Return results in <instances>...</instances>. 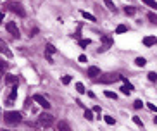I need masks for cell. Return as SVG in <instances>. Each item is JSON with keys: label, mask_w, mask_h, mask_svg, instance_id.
Returning a JSON list of instances; mask_svg holds the SVG:
<instances>
[{"label": "cell", "mask_w": 157, "mask_h": 131, "mask_svg": "<svg viewBox=\"0 0 157 131\" xmlns=\"http://www.w3.org/2000/svg\"><path fill=\"white\" fill-rule=\"evenodd\" d=\"M52 124H54V116H50V114H40L38 116V126H42V128H50Z\"/></svg>", "instance_id": "6da1fadb"}, {"label": "cell", "mask_w": 157, "mask_h": 131, "mask_svg": "<svg viewBox=\"0 0 157 131\" xmlns=\"http://www.w3.org/2000/svg\"><path fill=\"white\" fill-rule=\"evenodd\" d=\"M4 121L7 124H17L21 121V114L16 112V110H10V112H5L4 114Z\"/></svg>", "instance_id": "7a4b0ae2"}, {"label": "cell", "mask_w": 157, "mask_h": 131, "mask_svg": "<svg viewBox=\"0 0 157 131\" xmlns=\"http://www.w3.org/2000/svg\"><path fill=\"white\" fill-rule=\"evenodd\" d=\"M7 7H9V10H10V12H14V14L24 16V9L21 7V4H19V2H16V0L9 2V4H7Z\"/></svg>", "instance_id": "3957f363"}, {"label": "cell", "mask_w": 157, "mask_h": 131, "mask_svg": "<svg viewBox=\"0 0 157 131\" xmlns=\"http://www.w3.org/2000/svg\"><path fill=\"white\" fill-rule=\"evenodd\" d=\"M121 80L119 74H105V76H100V83H114V81Z\"/></svg>", "instance_id": "277c9868"}, {"label": "cell", "mask_w": 157, "mask_h": 131, "mask_svg": "<svg viewBox=\"0 0 157 131\" xmlns=\"http://www.w3.org/2000/svg\"><path fill=\"white\" fill-rule=\"evenodd\" d=\"M5 28H7V31H9L14 38H19V36H21V35H19L17 26H16V23H7V26H5Z\"/></svg>", "instance_id": "5b68a950"}, {"label": "cell", "mask_w": 157, "mask_h": 131, "mask_svg": "<svg viewBox=\"0 0 157 131\" xmlns=\"http://www.w3.org/2000/svg\"><path fill=\"white\" fill-rule=\"evenodd\" d=\"M33 98H35V102H38V103H40V105H42L43 109H48V107H50V103H48V100H47V98H43L42 95H35Z\"/></svg>", "instance_id": "8992f818"}, {"label": "cell", "mask_w": 157, "mask_h": 131, "mask_svg": "<svg viewBox=\"0 0 157 131\" xmlns=\"http://www.w3.org/2000/svg\"><path fill=\"white\" fill-rule=\"evenodd\" d=\"M16 97H17V84H12V92H10V95H9V98H7V103H12L16 100Z\"/></svg>", "instance_id": "52a82bcc"}, {"label": "cell", "mask_w": 157, "mask_h": 131, "mask_svg": "<svg viewBox=\"0 0 157 131\" xmlns=\"http://www.w3.org/2000/svg\"><path fill=\"white\" fill-rule=\"evenodd\" d=\"M88 76H90V78H97V76H100V69L95 67V66H90V67H88Z\"/></svg>", "instance_id": "ba28073f"}, {"label": "cell", "mask_w": 157, "mask_h": 131, "mask_svg": "<svg viewBox=\"0 0 157 131\" xmlns=\"http://www.w3.org/2000/svg\"><path fill=\"white\" fill-rule=\"evenodd\" d=\"M155 43H157L155 36H145L143 38V45H145V47H152V45H155Z\"/></svg>", "instance_id": "9c48e42d"}, {"label": "cell", "mask_w": 157, "mask_h": 131, "mask_svg": "<svg viewBox=\"0 0 157 131\" xmlns=\"http://www.w3.org/2000/svg\"><path fill=\"white\" fill-rule=\"evenodd\" d=\"M0 52H4V54H5L7 57H10V55H12V52L9 50V47H7V43H5L4 40H0Z\"/></svg>", "instance_id": "30bf717a"}, {"label": "cell", "mask_w": 157, "mask_h": 131, "mask_svg": "<svg viewBox=\"0 0 157 131\" xmlns=\"http://www.w3.org/2000/svg\"><path fill=\"white\" fill-rule=\"evenodd\" d=\"M131 90H133V84H129V83H124L123 86H121V92L124 95H129L131 93Z\"/></svg>", "instance_id": "8fae6325"}, {"label": "cell", "mask_w": 157, "mask_h": 131, "mask_svg": "<svg viewBox=\"0 0 157 131\" xmlns=\"http://www.w3.org/2000/svg\"><path fill=\"white\" fill-rule=\"evenodd\" d=\"M5 84H17V76H12V74H9L7 78H5Z\"/></svg>", "instance_id": "7c38bea8"}, {"label": "cell", "mask_w": 157, "mask_h": 131, "mask_svg": "<svg viewBox=\"0 0 157 131\" xmlns=\"http://www.w3.org/2000/svg\"><path fill=\"white\" fill-rule=\"evenodd\" d=\"M45 50H47V57H48V61H52V57H50V55H52V54H56V47L48 43V45L45 47Z\"/></svg>", "instance_id": "4fadbf2b"}, {"label": "cell", "mask_w": 157, "mask_h": 131, "mask_svg": "<svg viewBox=\"0 0 157 131\" xmlns=\"http://www.w3.org/2000/svg\"><path fill=\"white\" fill-rule=\"evenodd\" d=\"M57 129H62V131H69V124L64 121H60L59 124H57Z\"/></svg>", "instance_id": "5bb4252c"}, {"label": "cell", "mask_w": 157, "mask_h": 131, "mask_svg": "<svg viewBox=\"0 0 157 131\" xmlns=\"http://www.w3.org/2000/svg\"><path fill=\"white\" fill-rule=\"evenodd\" d=\"M7 67H9V64L4 61V59H0V73H4V71H7Z\"/></svg>", "instance_id": "9a60e30c"}, {"label": "cell", "mask_w": 157, "mask_h": 131, "mask_svg": "<svg viewBox=\"0 0 157 131\" xmlns=\"http://www.w3.org/2000/svg\"><path fill=\"white\" fill-rule=\"evenodd\" d=\"M81 14H83V17H85V19H88V21H95V16H92L90 12H86V10H83Z\"/></svg>", "instance_id": "2e32d148"}, {"label": "cell", "mask_w": 157, "mask_h": 131, "mask_svg": "<svg viewBox=\"0 0 157 131\" xmlns=\"http://www.w3.org/2000/svg\"><path fill=\"white\" fill-rule=\"evenodd\" d=\"M145 59H143V57H138V59H136V61H135V64L138 66V67H143V66H145Z\"/></svg>", "instance_id": "e0dca14e"}, {"label": "cell", "mask_w": 157, "mask_h": 131, "mask_svg": "<svg viewBox=\"0 0 157 131\" xmlns=\"http://www.w3.org/2000/svg\"><path fill=\"white\" fill-rule=\"evenodd\" d=\"M142 2H145V4L148 5V7H154V9H157V4H155V0H142Z\"/></svg>", "instance_id": "ac0fdd59"}, {"label": "cell", "mask_w": 157, "mask_h": 131, "mask_svg": "<svg viewBox=\"0 0 157 131\" xmlns=\"http://www.w3.org/2000/svg\"><path fill=\"white\" fill-rule=\"evenodd\" d=\"M104 4L107 5V9H111V10H116L114 4H112V0H104Z\"/></svg>", "instance_id": "d6986e66"}, {"label": "cell", "mask_w": 157, "mask_h": 131, "mask_svg": "<svg viewBox=\"0 0 157 131\" xmlns=\"http://www.w3.org/2000/svg\"><path fill=\"white\" fill-rule=\"evenodd\" d=\"M116 31H117V33H126V31H128V28H126L124 24H119V26H117V29H116Z\"/></svg>", "instance_id": "ffe728a7"}, {"label": "cell", "mask_w": 157, "mask_h": 131, "mask_svg": "<svg viewBox=\"0 0 157 131\" xmlns=\"http://www.w3.org/2000/svg\"><path fill=\"white\" fill-rule=\"evenodd\" d=\"M85 117H86L88 121H92V119H93V112H92V110H85Z\"/></svg>", "instance_id": "44dd1931"}, {"label": "cell", "mask_w": 157, "mask_h": 131, "mask_svg": "<svg viewBox=\"0 0 157 131\" xmlns=\"http://www.w3.org/2000/svg\"><path fill=\"white\" fill-rule=\"evenodd\" d=\"M76 90H78L79 93H85V92H86V90H85V86H83L81 83H78V84H76Z\"/></svg>", "instance_id": "7402d4cb"}, {"label": "cell", "mask_w": 157, "mask_h": 131, "mask_svg": "<svg viewBox=\"0 0 157 131\" xmlns=\"http://www.w3.org/2000/svg\"><path fill=\"white\" fill-rule=\"evenodd\" d=\"M142 105H143L142 100H135V103H133V107H135V109H142Z\"/></svg>", "instance_id": "603a6c76"}, {"label": "cell", "mask_w": 157, "mask_h": 131, "mask_svg": "<svg viewBox=\"0 0 157 131\" xmlns=\"http://www.w3.org/2000/svg\"><path fill=\"white\" fill-rule=\"evenodd\" d=\"M90 40H79V45H81V47H88V45H90Z\"/></svg>", "instance_id": "cb8c5ba5"}, {"label": "cell", "mask_w": 157, "mask_h": 131, "mask_svg": "<svg viewBox=\"0 0 157 131\" xmlns=\"http://www.w3.org/2000/svg\"><path fill=\"white\" fill-rule=\"evenodd\" d=\"M124 12H126V14H129V16H131V14H135V7H126V9H124Z\"/></svg>", "instance_id": "d4e9b609"}, {"label": "cell", "mask_w": 157, "mask_h": 131, "mask_svg": "<svg viewBox=\"0 0 157 131\" xmlns=\"http://www.w3.org/2000/svg\"><path fill=\"white\" fill-rule=\"evenodd\" d=\"M105 122H107V124H114V117H111V116H105Z\"/></svg>", "instance_id": "484cf974"}, {"label": "cell", "mask_w": 157, "mask_h": 131, "mask_svg": "<svg viewBox=\"0 0 157 131\" xmlns=\"http://www.w3.org/2000/svg\"><path fill=\"white\" fill-rule=\"evenodd\" d=\"M148 80H150V81H157V74H155V73H148Z\"/></svg>", "instance_id": "4316f807"}, {"label": "cell", "mask_w": 157, "mask_h": 131, "mask_svg": "<svg viewBox=\"0 0 157 131\" xmlns=\"http://www.w3.org/2000/svg\"><path fill=\"white\" fill-rule=\"evenodd\" d=\"M148 19H150L152 23H155V24H157V16H155V14H152V12H150V14H148Z\"/></svg>", "instance_id": "83f0119b"}, {"label": "cell", "mask_w": 157, "mask_h": 131, "mask_svg": "<svg viewBox=\"0 0 157 131\" xmlns=\"http://www.w3.org/2000/svg\"><path fill=\"white\" fill-rule=\"evenodd\" d=\"M133 121H135V124H138V126H143V122H142V119H140V117L135 116V117H133Z\"/></svg>", "instance_id": "f1b7e54d"}, {"label": "cell", "mask_w": 157, "mask_h": 131, "mask_svg": "<svg viewBox=\"0 0 157 131\" xmlns=\"http://www.w3.org/2000/svg\"><path fill=\"white\" fill-rule=\"evenodd\" d=\"M102 40H104V43H105L107 47H109V45L112 43V40H111V38H107V36H102Z\"/></svg>", "instance_id": "f546056e"}, {"label": "cell", "mask_w": 157, "mask_h": 131, "mask_svg": "<svg viewBox=\"0 0 157 131\" xmlns=\"http://www.w3.org/2000/svg\"><path fill=\"white\" fill-rule=\"evenodd\" d=\"M105 97L107 98H114V100L117 98V97H116V93H112V92H105Z\"/></svg>", "instance_id": "4dcf8cb0"}, {"label": "cell", "mask_w": 157, "mask_h": 131, "mask_svg": "<svg viewBox=\"0 0 157 131\" xmlns=\"http://www.w3.org/2000/svg\"><path fill=\"white\" fill-rule=\"evenodd\" d=\"M62 83H64V84H69V83H71V76H64V78H62Z\"/></svg>", "instance_id": "1f68e13d"}, {"label": "cell", "mask_w": 157, "mask_h": 131, "mask_svg": "<svg viewBox=\"0 0 157 131\" xmlns=\"http://www.w3.org/2000/svg\"><path fill=\"white\" fill-rule=\"evenodd\" d=\"M148 109H150V110H155V112H157V107L154 105V103H148Z\"/></svg>", "instance_id": "d6a6232c"}, {"label": "cell", "mask_w": 157, "mask_h": 131, "mask_svg": "<svg viewBox=\"0 0 157 131\" xmlns=\"http://www.w3.org/2000/svg\"><path fill=\"white\" fill-rule=\"evenodd\" d=\"M78 61H79V62H86V57H85V55H79Z\"/></svg>", "instance_id": "836d02e7"}, {"label": "cell", "mask_w": 157, "mask_h": 131, "mask_svg": "<svg viewBox=\"0 0 157 131\" xmlns=\"http://www.w3.org/2000/svg\"><path fill=\"white\" fill-rule=\"evenodd\" d=\"M2 21H4V14H2V12H0V23H2Z\"/></svg>", "instance_id": "e575fe53"}, {"label": "cell", "mask_w": 157, "mask_h": 131, "mask_svg": "<svg viewBox=\"0 0 157 131\" xmlns=\"http://www.w3.org/2000/svg\"><path fill=\"white\" fill-rule=\"evenodd\" d=\"M154 122H157V117H154Z\"/></svg>", "instance_id": "d590c367"}]
</instances>
